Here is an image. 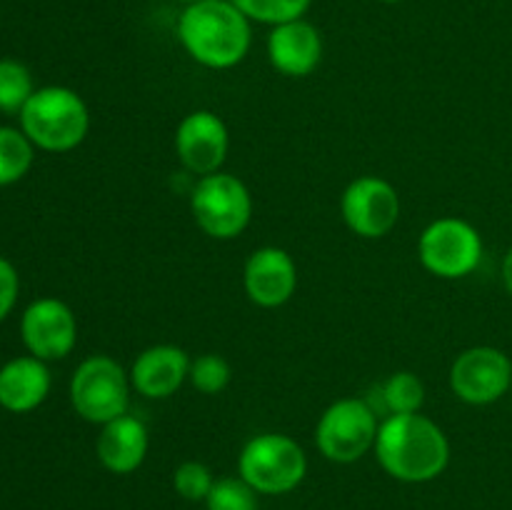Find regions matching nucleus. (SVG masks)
Wrapping results in <instances>:
<instances>
[{
    "label": "nucleus",
    "mask_w": 512,
    "mask_h": 510,
    "mask_svg": "<svg viewBox=\"0 0 512 510\" xmlns=\"http://www.w3.org/2000/svg\"><path fill=\"white\" fill-rule=\"evenodd\" d=\"M380 468L403 483H428L450 463V443L433 418L423 413L388 415L375 438Z\"/></svg>",
    "instance_id": "f257e3e1"
},
{
    "label": "nucleus",
    "mask_w": 512,
    "mask_h": 510,
    "mask_svg": "<svg viewBox=\"0 0 512 510\" xmlns=\"http://www.w3.org/2000/svg\"><path fill=\"white\" fill-rule=\"evenodd\" d=\"M253 20L230 0H198L178 18V40L185 53L210 70L243 63L253 40Z\"/></svg>",
    "instance_id": "f03ea898"
},
{
    "label": "nucleus",
    "mask_w": 512,
    "mask_h": 510,
    "mask_svg": "<svg viewBox=\"0 0 512 510\" xmlns=\"http://www.w3.org/2000/svg\"><path fill=\"white\" fill-rule=\"evenodd\" d=\"M90 128V113L85 100L63 85H48L30 95L20 110V130L38 148L50 153H65L78 148Z\"/></svg>",
    "instance_id": "7ed1b4c3"
},
{
    "label": "nucleus",
    "mask_w": 512,
    "mask_h": 510,
    "mask_svg": "<svg viewBox=\"0 0 512 510\" xmlns=\"http://www.w3.org/2000/svg\"><path fill=\"white\" fill-rule=\"evenodd\" d=\"M308 473V458L298 440L283 433H260L243 445L238 475L258 495H283L298 488Z\"/></svg>",
    "instance_id": "20e7f679"
},
{
    "label": "nucleus",
    "mask_w": 512,
    "mask_h": 510,
    "mask_svg": "<svg viewBox=\"0 0 512 510\" xmlns=\"http://www.w3.org/2000/svg\"><path fill=\"white\" fill-rule=\"evenodd\" d=\"M130 373L110 355H90L70 378V403L75 413L95 425H105L128 413Z\"/></svg>",
    "instance_id": "39448f33"
},
{
    "label": "nucleus",
    "mask_w": 512,
    "mask_h": 510,
    "mask_svg": "<svg viewBox=\"0 0 512 510\" xmlns=\"http://www.w3.org/2000/svg\"><path fill=\"white\" fill-rule=\"evenodd\" d=\"M190 213L205 235L215 240H233L253 218V198L243 180L218 170L195 183L190 193Z\"/></svg>",
    "instance_id": "423d86ee"
},
{
    "label": "nucleus",
    "mask_w": 512,
    "mask_h": 510,
    "mask_svg": "<svg viewBox=\"0 0 512 510\" xmlns=\"http://www.w3.org/2000/svg\"><path fill=\"white\" fill-rule=\"evenodd\" d=\"M378 413L363 398L335 400L315 425V445L330 463L348 465L373 450L378 438Z\"/></svg>",
    "instance_id": "0eeeda50"
},
{
    "label": "nucleus",
    "mask_w": 512,
    "mask_h": 510,
    "mask_svg": "<svg viewBox=\"0 0 512 510\" xmlns=\"http://www.w3.org/2000/svg\"><path fill=\"white\" fill-rule=\"evenodd\" d=\"M418 260L435 278H465L483 260V238L468 220L438 218L420 233Z\"/></svg>",
    "instance_id": "6e6552de"
},
{
    "label": "nucleus",
    "mask_w": 512,
    "mask_h": 510,
    "mask_svg": "<svg viewBox=\"0 0 512 510\" xmlns=\"http://www.w3.org/2000/svg\"><path fill=\"white\" fill-rule=\"evenodd\" d=\"M512 385V360L493 345L463 350L450 365V390L468 405L498 403Z\"/></svg>",
    "instance_id": "1a4fd4ad"
},
{
    "label": "nucleus",
    "mask_w": 512,
    "mask_h": 510,
    "mask_svg": "<svg viewBox=\"0 0 512 510\" xmlns=\"http://www.w3.org/2000/svg\"><path fill=\"white\" fill-rule=\"evenodd\" d=\"M340 213L345 225L360 238H383L398 225L400 195L385 178L360 175L343 190Z\"/></svg>",
    "instance_id": "9d476101"
},
{
    "label": "nucleus",
    "mask_w": 512,
    "mask_h": 510,
    "mask_svg": "<svg viewBox=\"0 0 512 510\" xmlns=\"http://www.w3.org/2000/svg\"><path fill=\"white\" fill-rule=\"evenodd\" d=\"M20 335L30 355L40 360H60L75 348L78 323L63 300L40 298L30 303L20 318Z\"/></svg>",
    "instance_id": "9b49d317"
},
{
    "label": "nucleus",
    "mask_w": 512,
    "mask_h": 510,
    "mask_svg": "<svg viewBox=\"0 0 512 510\" xmlns=\"http://www.w3.org/2000/svg\"><path fill=\"white\" fill-rule=\"evenodd\" d=\"M230 148V135L223 118L213 110H193L175 130V153L185 170L195 175L218 173Z\"/></svg>",
    "instance_id": "f8f14e48"
},
{
    "label": "nucleus",
    "mask_w": 512,
    "mask_h": 510,
    "mask_svg": "<svg viewBox=\"0 0 512 510\" xmlns=\"http://www.w3.org/2000/svg\"><path fill=\"white\" fill-rule=\"evenodd\" d=\"M243 285L248 298L260 308H280L298 288V268L288 250L263 245L245 260Z\"/></svg>",
    "instance_id": "ddd939ff"
},
{
    "label": "nucleus",
    "mask_w": 512,
    "mask_h": 510,
    "mask_svg": "<svg viewBox=\"0 0 512 510\" xmlns=\"http://www.w3.org/2000/svg\"><path fill=\"white\" fill-rule=\"evenodd\" d=\"M268 60L288 78H305L323 60L320 30L305 18L273 25L268 35Z\"/></svg>",
    "instance_id": "4468645a"
},
{
    "label": "nucleus",
    "mask_w": 512,
    "mask_h": 510,
    "mask_svg": "<svg viewBox=\"0 0 512 510\" xmlns=\"http://www.w3.org/2000/svg\"><path fill=\"white\" fill-rule=\"evenodd\" d=\"M190 358L178 345H150L130 368V385L143 398L165 400L180 390L188 380Z\"/></svg>",
    "instance_id": "2eb2a0df"
},
{
    "label": "nucleus",
    "mask_w": 512,
    "mask_h": 510,
    "mask_svg": "<svg viewBox=\"0 0 512 510\" xmlns=\"http://www.w3.org/2000/svg\"><path fill=\"white\" fill-rule=\"evenodd\" d=\"M148 428L143 420L125 413L110 423L100 425V435L95 440V453L100 465L115 475H128L143 465L148 455Z\"/></svg>",
    "instance_id": "dca6fc26"
},
{
    "label": "nucleus",
    "mask_w": 512,
    "mask_h": 510,
    "mask_svg": "<svg viewBox=\"0 0 512 510\" xmlns=\"http://www.w3.org/2000/svg\"><path fill=\"white\" fill-rule=\"evenodd\" d=\"M50 393V370L35 355L13 358L0 368V405L10 413L35 410Z\"/></svg>",
    "instance_id": "f3484780"
},
{
    "label": "nucleus",
    "mask_w": 512,
    "mask_h": 510,
    "mask_svg": "<svg viewBox=\"0 0 512 510\" xmlns=\"http://www.w3.org/2000/svg\"><path fill=\"white\" fill-rule=\"evenodd\" d=\"M380 398L388 415L420 413L425 403V385L410 370H398L380 385Z\"/></svg>",
    "instance_id": "a211bd4d"
},
{
    "label": "nucleus",
    "mask_w": 512,
    "mask_h": 510,
    "mask_svg": "<svg viewBox=\"0 0 512 510\" xmlns=\"http://www.w3.org/2000/svg\"><path fill=\"white\" fill-rule=\"evenodd\" d=\"M33 165V143L23 130L0 125V185H13Z\"/></svg>",
    "instance_id": "6ab92c4d"
},
{
    "label": "nucleus",
    "mask_w": 512,
    "mask_h": 510,
    "mask_svg": "<svg viewBox=\"0 0 512 510\" xmlns=\"http://www.w3.org/2000/svg\"><path fill=\"white\" fill-rule=\"evenodd\" d=\"M33 93L35 88L30 70L18 60H0V110L3 113H20Z\"/></svg>",
    "instance_id": "aec40b11"
},
{
    "label": "nucleus",
    "mask_w": 512,
    "mask_h": 510,
    "mask_svg": "<svg viewBox=\"0 0 512 510\" xmlns=\"http://www.w3.org/2000/svg\"><path fill=\"white\" fill-rule=\"evenodd\" d=\"M230 3L238 5L255 23L280 25L303 18L313 0H230Z\"/></svg>",
    "instance_id": "412c9836"
},
{
    "label": "nucleus",
    "mask_w": 512,
    "mask_h": 510,
    "mask_svg": "<svg viewBox=\"0 0 512 510\" xmlns=\"http://www.w3.org/2000/svg\"><path fill=\"white\" fill-rule=\"evenodd\" d=\"M233 370L230 363L218 353H203L195 360H190L188 380L198 393L203 395H218L220 390L228 388Z\"/></svg>",
    "instance_id": "4be33fe9"
},
{
    "label": "nucleus",
    "mask_w": 512,
    "mask_h": 510,
    "mask_svg": "<svg viewBox=\"0 0 512 510\" xmlns=\"http://www.w3.org/2000/svg\"><path fill=\"white\" fill-rule=\"evenodd\" d=\"M208 510H260L258 493L240 475L215 480L213 490L205 498Z\"/></svg>",
    "instance_id": "5701e85b"
},
{
    "label": "nucleus",
    "mask_w": 512,
    "mask_h": 510,
    "mask_svg": "<svg viewBox=\"0 0 512 510\" xmlns=\"http://www.w3.org/2000/svg\"><path fill=\"white\" fill-rule=\"evenodd\" d=\"M213 485V473H210L208 465L200 463V460H185V463H180L173 473L175 493H178L180 498L190 500V503H200V500L205 503V498L210 495Z\"/></svg>",
    "instance_id": "b1692460"
},
{
    "label": "nucleus",
    "mask_w": 512,
    "mask_h": 510,
    "mask_svg": "<svg viewBox=\"0 0 512 510\" xmlns=\"http://www.w3.org/2000/svg\"><path fill=\"white\" fill-rule=\"evenodd\" d=\"M18 273L5 258H0V320L13 310L18 300Z\"/></svg>",
    "instance_id": "393cba45"
},
{
    "label": "nucleus",
    "mask_w": 512,
    "mask_h": 510,
    "mask_svg": "<svg viewBox=\"0 0 512 510\" xmlns=\"http://www.w3.org/2000/svg\"><path fill=\"white\" fill-rule=\"evenodd\" d=\"M503 285H505V290H508V295L512 298V245H510L508 253H505V258H503Z\"/></svg>",
    "instance_id": "a878e982"
},
{
    "label": "nucleus",
    "mask_w": 512,
    "mask_h": 510,
    "mask_svg": "<svg viewBox=\"0 0 512 510\" xmlns=\"http://www.w3.org/2000/svg\"><path fill=\"white\" fill-rule=\"evenodd\" d=\"M380 3H390V5H393V3H403V0H380Z\"/></svg>",
    "instance_id": "bb28decb"
},
{
    "label": "nucleus",
    "mask_w": 512,
    "mask_h": 510,
    "mask_svg": "<svg viewBox=\"0 0 512 510\" xmlns=\"http://www.w3.org/2000/svg\"><path fill=\"white\" fill-rule=\"evenodd\" d=\"M178 3H183V5H190V3H198V0H178Z\"/></svg>",
    "instance_id": "cd10ccee"
},
{
    "label": "nucleus",
    "mask_w": 512,
    "mask_h": 510,
    "mask_svg": "<svg viewBox=\"0 0 512 510\" xmlns=\"http://www.w3.org/2000/svg\"><path fill=\"white\" fill-rule=\"evenodd\" d=\"M510 393H512V385H510Z\"/></svg>",
    "instance_id": "c85d7f7f"
}]
</instances>
